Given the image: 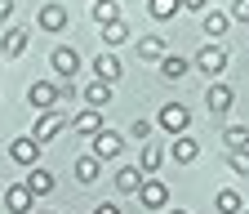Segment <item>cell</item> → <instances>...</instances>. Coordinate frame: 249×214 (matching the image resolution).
<instances>
[{"label":"cell","instance_id":"cell-4","mask_svg":"<svg viewBox=\"0 0 249 214\" xmlns=\"http://www.w3.org/2000/svg\"><path fill=\"white\" fill-rule=\"evenodd\" d=\"M58 98H62V85H53V80H36V85H27V103L36 107V112L58 107Z\"/></svg>","mask_w":249,"mask_h":214},{"label":"cell","instance_id":"cell-1","mask_svg":"<svg viewBox=\"0 0 249 214\" xmlns=\"http://www.w3.org/2000/svg\"><path fill=\"white\" fill-rule=\"evenodd\" d=\"M62 130H67V116L49 107V112H36V130H31V138H36V143L45 147V143H53Z\"/></svg>","mask_w":249,"mask_h":214},{"label":"cell","instance_id":"cell-20","mask_svg":"<svg viewBox=\"0 0 249 214\" xmlns=\"http://www.w3.org/2000/svg\"><path fill=\"white\" fill-rule=\"evenodd\" d=\"M138 58H142V63H160V58H165V40L160 36H142L138 40Z\"/></svg>","mask_w":249,"mask_h":214},{"label":"cell","instance_id":"cell-5","mask_svg":"<svg viewBox=\"0 0 249 214\" xmlns=\"http://www.w3.org/2000/svg\"><path fill=\"white\" fill-rule=\"evenodd\" d=\"M89 147H93V156H98V161H116L120 152H124V138H120L116 130H107V125H103L98 134L89 138Z\"/></svg>","mask_w":249,"mask_h":214},{"label":"cell","instance_id":"cell-25","mask_svg":"<svg viewBox=\"0 0 249 214\" xmlns=\"http://www.w3.org/2000/svg\"><path fill=\"white\" fill-rule=\"evenodd\" d=\"M116 18H120V5H116V0H93V22H98V27H107Z\"/></svg>","mask_w":249,"mask_h":214},{"label":"cell","instance_id":"cell-12","mask_svg":"<svg viewBox=\"0 0 249 214\" xmlns=\"http://www.w3.org/2000/svg\"><path fill=\"white\" fill-rule=\"evenodd\" d=\"M93 76H98V80H107V85H116V80L124 76V67H120V58H116L111 49H103L98 58H93Z\"/></svg>","mask_w":249,"mask_h":214},{"label":"cell","instance_id":"cell-29","mask_svg":"<svg viewBox=\"0 0 249 214\" xmlns=\"http://www.w3.org/2000/svg\"><path fill=\"white\" fill-rule=\"evenodd\" d=\"M227 165H231L236 174H249V147H231V152H227Z\"/></svg>","mask_w":249,"mask_h":214},{"label":"cell","instance_id":"cell-26","mask_svg":"<svg viewBox=\"0 0 249 214\" xmlns=\"http://www.w3.org/2000/svg\"><path fill=\"white\" fill-rule=\"evenodd\" d=\"M138 170H142V174H156V170H160V147H156L151 138L142 143V156H138Z\"/></svg>","mask_w":249,"mask_h":214},{"label":"cell","instance_id":"cell-36","mask_svg":"<svg viewBox=\"0 0 249 214\" xmlns=\"http://www.w3.org/2000/svg\"><path fill=\"white\" fill-rule=\"evenodd\" d=\"M45 214H58V210H45Z\"/></svg>","mask_w":249,"mask_h":214},{"label":"cell","instance_id":"cell-7","mask_svg":"<svg viewBox=\"0 0 249 214\" xmlns=\"http://www.w3.org/2000/svg\"><path fill=\"white\" fill-rule=\"evenodd\" d=\"M231 103H236L231 85H223V80H209V89H205V107H209L213 116H227V112H231Z\"/></svg>","mask_w":249,"mask_h":214},{"label":"cell","instance_id":"cell-13","mask_svg":"<svg viewBox=\"0 0 249 214\" xmlns=\"http://www.w3.org/2000/svg\"><path fill=\"white\" fill-rule=\"evenodd\" d=\"M169 156H174L178 165H192V161L200 156V143H196L192 134H174V143H169Z\"/></svg>","mask_w":249,"mask_h":214},{"label":"cell","instance_id":"cell-33","mask_svg":"<svg viewBox=\"0 0 249 214\" xmlns=\"http://www.w3.org/2000/svg\"><path fill=\"white\" fill-rule=\"evenodd\" d=\"M14 18V0H0V22H9Z\"/></svg>","mask_w":249,"mask_h":214},{"label":"cell","instance_id":"cell-19","mask_svg":"<svg viewBox=\"0 0 249 214\" xmlns=\"http://www.w3.org/2000/svg\"><path fill=\"white\" fill-rule=\"evenodd\" d=\"M27 49V27H9V32H5V45H0V54H5V58H18Z\"/></svg>","mask_w":249,"mask_h":214},{"label":"cell","instance_id":"cell-22","mask_svg":"<svg viewBox=\"0 0 249 214\" xmlns=\"http://www.w3.org/2000/svg\"><path fill=\"white\" fill-rule=\"evenodd\" d=\"M98 174H103V161L93 156V152L76 161V178H80V183H98Z\"/></svg>","mask_w":249,"mask_h":214},{"label":"cell","instance_id":"cell-2","mask_svg":"<svg viewBox=\"0 0 249 214\" xmlns=\"http://www.w3.org/2000/svg\"><path fill=\"white\" fill-rule=\"evenodd\" d=\"M192 63H196V67H200L205 76H223V72H227V63H231V58H227V49H223V45H218V40H209V45H205V49H200V54L192 58Z\"/></svg>","mask_w":249,"mask_h":214},{"label":"cell","instance_id":"cell-11","mask_svg":"<svg viewBox=\"0 0 249 214\" xmlns=\"http://www.w3.org/2000/svg\"><path fill=\"white\" fill-rule=\"evenodd\" d=\"M31 205H36V196H31L27 183H14V188H5V210H9V214H31Z\"/></svg>","mask_w":249,"mask_h":214},{"label":"cell","instance_id":"cell-6","mask_svg":"<svg viewBox=\"0 0 249 214\" xmlns=\"http://www.w3.org/2000/svg\"><path fill=\"white\" fill-rule=\"evenodd\" d=\"M134 196L142 201V210H165V205H169V188H165L160 178H151V174L142 178V188H138Z\"/></svg>","mask_w":249,"mask_h":214},{"label":"cell","instance_id":"cell-24","mask_svg":"<svg viewBox=\"0 0 249 214\" xmlns=\"http://www.w3.org/2000/svg\"><path fill=\"white\" fill-rule=\"evenodd\" d=\"M124 40H129V27H124V18H116V22L103 27V45H107V49H116V45H124Z\"/></svg>","mask_w":249,"mask_h":214},{"label":"cell","instance_id":"cell-23","mask_svg":"<svg viewBox=\"0 0 249 214\" xmlns=\"http://www.w3.org/2000/svg\"><path fill=\"white\" fill-rule=\"evenodd\" d=\"M213 205H218V214H240V210H245V201H240L236 188H223V192L213 196Z\"/></svg>","mask_w":249,"mask_h":214},{"label":"cell","instance_id":"cell-35","mask_svg":"<svg viewBox=\"0 0 249 214\" xmlns=\"http://www.w3.org/2000/svg\"><path fill=\"white\" fill-rule=\"evenodd\" d=\"M169 214H187V210H169Z\"/></svg>","mask_w":249,"mask_h":214},{"label":"cell","instance_id":"cell-15","mask_svg":"<svg viewBox=\"0 0 249 214\" xmlns=\"http://www.w3.org/2000/svg\"><path fill=\"white\" fill-rule=\"evenodd\" d=\"M71 130H76V134H89V138H93V134L103 130V112H98V107H85L80 116H71Z\"/></svg>","mask_w":249,"mask_h":214},{"label":"cell","instance_id":"cell-32","mask_svg":"<svg viewBox=\"0 0 249 214\" xmlns=\"http://www.w3.org/2000/svg\"><path fill=\"white\" fill-rule=\"evenodd\" d=\"M178 5H182V9H192V14H205V9H209V0H178Z\"/></svg>","mask_w":249,"mask_h":214},{"label":"cell","instance_id":"cell-17","mask_svg":"<svg viewBox=\"0 0 249 214\" xmlns=\"http://www.w3.org/2000/svg\"><path fill=\"white\" fill-rule=\"evenodd\" d=\"M85 103H89V107H98V112H103V107L111 103V85H107V80H98V76H93V80L85 85Z\"/></svg>","mask_w":249,"mask_h":214},{"label":"cell","instance_id":"cell-3","mask_svg":"<svg viewBox=\"0 0 249 214\" xmlns=\"http://www.w3.org/2000/svg\"><path fill=\"white\" fill-rule=\"evenodd\" d=\"M156 125H160L165 134H187V125H192V112H187L182 103H165L160 116H156Z\"/></svg>","mask_w":249,"mask_h":214},{"label":"cell","instance_id":"cell-21","mask_svg":"<svg viewBox=\"0 0 249 214\" xmlns=\"http://www.w3.org/2000/svg\"><path fill=\"white\" fill-rule=\"evenodd\" d=\"M187 67H192V63H187V58H178V54H165V58H160V76H165V80H182Z\"/></svg>","mask_w":249,"mask_h":214},{"label":"cell","instance_id":"cell-18","mask_svg":"<svg viewBox=\"0 0 249 214\" xmlns=\"http://www.w3.org/2000/svg\"><path fill=\"white\" fill-rule=\"evenodd\" d=\"M142 178H147V174H142L138 165H124V170H116V192H138V188H142Z\"/></svg>","mask_w":249,"mask_h":214},{"label":"cell","instance_id":"cell-16","mask_svg":"<svg viewBox=\"0 0 249 214\" xmlns=\"http://www.w3.org/2000/svg\"><path fill=\"white\" fill-rule=\"evenodd\" d=\"M22 183L31 188V196H49V192H53V174H49V170H40V165H31Z\"/></svg>","mask_w":249,"mask_h":214},{"label":"cell","instance_id":"cell-27","mask_svg":"<svg viewBox=\"0 0 249 214\" xmlns=\"http://www.w3.org/2000/svg\"><path fill=\"white\" fill-rule=\"evenodd\" d=\"M147 9H151V18H156V22H169L182 5H178V0H147Z\"/></svg>","mask_w":249,"mask_h":214},{"label":"cell","instance_id":"cell-8","mask_svg":"<svg viewBox=\"0 0 249 214\" xmlns=\"http://www.w3.org/2000/svg\"><path fill=\"white\" fill-rule=\"evenodd\" d=\"M67 22H71V14H67V5H58V0L40 5V14H36V27H40V32H62Z\"/></svg>","mask_w":249,"mask_h":214},{"label":"cell","instance_id":"cell-9","mask_svg":"<svg viewBox=\"0 0 249 214\" xmlns=\"http://www.w3.org/2000/svg\"><path fill=\"white\" fill-rule=\"evenodd\" d=\"M49 63H53V76H62V80H71V76L80 72V54H76L71 45H58V49L49 54Z\"/></svg>","mask_w":249,"mask_h":214},{"label":"cell","instance_id":"cell-14","mask_svg":"<svg viewBox=\"0 0 249 214\" xmlns=\"http://www.w3.org/2000/svg\"><path fill=\"white\" fill-rule=\"evenodd\" d=\"M227 27H231V14H223V9H205L200 32H205L209 40H223V36H227Z\"/></svg>","mask_w":249,"mask_h":214},{"label":"cell","instance_id":"cell-34","mask_svg":"<svg viewBox=\"0 0 249 214\" xmlns=\"http://www.w3.org/2000/svg\"><path fill=\"white\" fill-rule=\"evenodd\" d=\"M93 214H120V205H107L103 201V205H93Z\"/></svg>","mask_w":249,"mask_h":214},{"label":"cell","instance_id":"cell-31","mask_svg":"<svg viewBox=\"0 0 249 214\" xmlns=\"http://www.w3.org/2000/svg\"><path fill=\"white\" fill-rule=\"evenodd\" d=\"M231 18L236 22H249V0H236V5H231Z\"/></svg>","mask_w":249,"mask_h":214},{"label":"cell","instance_id":"cell-10","mask_svg":"<svg viewBox=\"0 0 249 214\" xmlns=\"http://www.w3.org/2000/svg\"><path fill=\"white\" fill-rule=\"evenodd\" d=\"M40 152H45V147H40L36 138H31V134H18V138L9 143V156H14L18 165H27V170H31V165L40 161Z\"/></svg>","mask_w":249,"mask_h":214},{"label":"cell","instance_id":"cell-30","mask_svg":"<svg viewBox=\"0 0 249 214\" xmlns=\"http://www.w3.org/2000/svg\"><path fill=\"white\" fill-rule=\"evenodd\" d=\"M151 130H156V125H151V120H142V116H138L134 125H129V134H134L138 143H147V138H151Z\"/></svg>","mask_w":249,"mask_h":214},{"label":"cell","instance_id":"cell-28","mask_svg":"<svg viewBox=\"0 0 249 214\" xmlns=\"http://www.w3.org/2000/svg\"><path fill=\"white\" fill-rule=\"evenodd\" d=\"M223 143H227V152L231 147H249V125H227L223 130Z\"/></svg>","mask_w":249,"mask_h":214},{"label":"cell","instance_id":"cell-37","mask_svg":"<svg viewBox=\"0 0 249 214\" xmlns=\"http://www.w3.org/2000/svg\"><path fill=\"white\" fill-rule=\"evenodd\" d=\"M240 214H249V210H240Z\"/></svg>","mask_w":249,"mask_h":214}]
</instances>
